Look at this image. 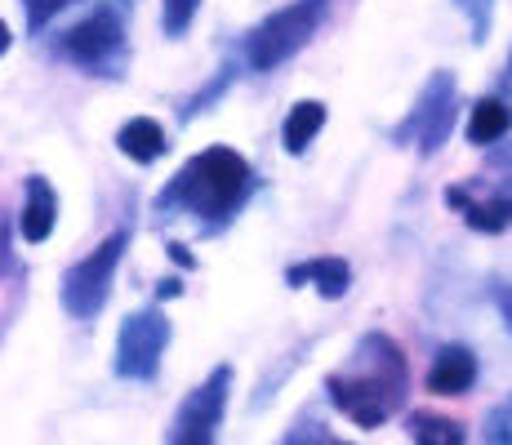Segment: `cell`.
<instances>
[{
    "mask_svg": "<svg viewBox=\"0 0 512 445\" xmlns=\"http://www.w3.org/2000/svg\"><path fill=\"white\" fill-rule=\"evenodd\" d=\"M326 392L334 410L348 414L357 428H383L406 405L410 392V365L401 343L379 330L361 334L348 365L326 374Z\"/></svg>",
    "mask_w": 512,
    "mask_h": 445,
    "instance_id": "cell-1",
    "label": "cell"
},
{
    "mask_svg": "<svg viewBox=\"0 0 512 445\" xmlns=\"http://www.w3.org/2000/svg\"><path fill=\"white\" fill-rule=\"evenodd\" d=\"M254 192V170L241 152L232 147H205L201 156L183 165L170 178L161 196H156V210H187L205 223H223L232 219L245 205V196Z\"/></svg>",
    "mask_w": 512,
    "mask_h": 445,
    "instance_id": "cell-2",
    "label": "cell"
},
{
    "mask_svg": "<svg viewBox=\"0 0 512 445\" xmlns=\"http://www.w3.org/2000/svg\"><path fill=\"white\" fill-rule=\"evenodd\" d=\"M326 9H330V0H294V5L263 18L245 36V58H250L254 72H277L281 63H290L317 36V27L326 23Z\"/></svg>",
    "mask_w": 512,
    "mask_h": 445,
    "instance_id": "cell-3",
    "label": "cell"
},
{
    "mask_svg": "<svg viewBox=\"0 0 512 445\" xmlns=\"http://www.w3.org/2000/svg\"><path fill=\"white\" fill-rule=\"evenodd\" d=\"M58 54L85 72L116 76L125 63V0H103L94 14H85L76 27H67Z\"/></svg>",
    "mask_w": 512,
    "mask_h": 445,
    "instance_id": "cell-4",
    "label": "cell"
},
{
    "mask_svg": "<svg viewBox=\"0 0 512 445\" xmlns=\"http://www.w3.org/2000/svg\"><path fill=\"white\" fill-rule=\"evenodd\" d=\"M455 94H459L455 76H450V72H432L428 85L419 89L415 107L406 112V121L392 130V143H397V147H419L423 156L441 152V147H446V138H450V130H455Z\"/></svg>",
    "mask_w": 512,
    "mask_h": 445,
    "instance_id": "cell-5",
    "label": "cell"
},
{
    "mask_svg": "<svg viewBox=\"0 0 512 445\" xmlns=\"http://www.w3.org/2000/svg\"><path fill=\"white\" fill-rule=\"evenodd\" d=\"M130 245V232H112L94 254H85L81 263L67 267L63 276V308L76 321H94L98 312L107 308V294H112L116 267H121V254Z\"/></svg>",
    "mask_w": 512,
    "mask_h": 445,
    "instance_id": "cell-6",
    "label": "cell"
},
{
    "mask_svg": "<svg viewBox=\"0 0 512 445\" xmlns=\"http://www.w3.org/2000/svg\"><path fill=\"white\" fill-rule=\"evenodd\" d=\"M170 348V316L143 308L130 312L116 330V374L130 383H152L161 374V356Z\"/></svg>",
    "mask_w": 512,
    "mask_h": 445,
    "instance_id": "cell-7",
    "label": "cell"
},
{
    "mask_svg": "<svg viewBox=\"0 0 512 445\" xmlns=\"http://www.w3.org/2000/svg\"><path fill=\"white\" fill-rule=\"evenodd\" d=\"M232 397V365H214V374L201 388L187 392V401L174 414L170 445H214L219 441V423Z\"/></svg>",
    "mask_w": 512,
    "mask_h": 445,
    "instance_id": "cell-8",
    "label": "cell"
},
{
    "mask_svg": "<svg viewBox=\"0 0 512 445\" xmlns=\"http://www.w3.org/2000/svg\"><path fill=\"white\" fill-rule=\"evenodd\" d=\"M477 383V356L464 343H446L428 365V392L432 397H464Z\"/></svg>",
    "mask_w": 512,
    "mask_h": 445,
    "instance_id": "cell-9",
    "label": "cell"
},
{
    "mask_svg": "<svg viewBox=\"0 0 512 445\" xmlns=\"http://www.w3.org/2000/svg\"><path fill=\"white\" fill-rule=\"evenodd\" d=\"M285 281L290 285H317L321 299H343L352 290V267L334 254H321V259H308V263H290L285 267Z\"/></svg>",
    "mask_w": 512,
    "mask_h": 445,
    "instance_id": "cell-10",
    "label": "cell"
},
{
    "mask_svg": "<svg viewBox=\"0 0 512 445\" xmlns=\"http://www.w3.org/2000/svg\"><path fill=\"white\" fill-rule=\"evenodd\" d=\"M54 223H58V196H54V187H49L41 174H36V178H27L23 241H32V245L49 241V232H54Z\"/></svg>",
    "mask_w": 512,
    "mask_h": 445,
    "instance_id": "cell-11",
    "label": "cell"
},
{
    "mask_svg": "<svg viewBox=\"0 0 512 445\" xmlns=\"http://www.w3.org/2000/svg\"><path fill=\"white\" fill-rule=\"evenodd\" d=\"M116 147H121L125 156H130L134 165H152L165 156V130L152 121V116H134V121L121 125V134H116Z\"/></svg>",
    "mask_w": 512,
    "mask_h": 445,
    "instance_id": "cell-12",
    "label": "cell"
},
{
    "mask_svg": "<svg viewBox=\"0 0 512 445\" xmlns=\"http://www.w3.org/2000/svg\"><path fill=\"white\" fill-rule=\"evenodd\" d=\"M321 125H326V103H317V98H308V103H294L290 116H285V130H281L285 152L303 156L312 138L321 134Z\"/></svg>",
    "mask_w": 512,
    "mask_h": 445,
    "instance_id": "cell-13",
    "label": "cell"
},
{
    "mask_svg": "<svg viewBox=\"0 0 512 445\" xmlns=\"http://www.w3.org/2000/svg\"><path fill=\"white\" fill-rule=\"evenodd\" d=\"M508 130H512V112L499 103V98H481V103L472 107V116H468V143L472 147H495Z\"/></svg>",
    "mask_w": 512,
    "mask_h": 445,
    "instance_id": "cell-14",
    "label": "cell"
},
{
    "mask_svg": "<svg viewBox=\"0 0 512 445\" xmlns=\"http://www.w3.org/2000/svg\"><path fill=\"white\" fill-rule=\"evenodd\" d=\"M410 437L415 445H468V432L459 419H446V414H410Z\"/></svg>",
    "mask_w": 512,
    "mask_h": 445,
    "instance_id": "cell-15",
    "label": "cell"
},
{
    "mask_svg": "<svg viewBox=\"0 0 512 445\" xmlns=\"http://www.w3.org/2000/svg\"><path fill=\"white\" fill-rule=\"evenodd\" d=\"M196 9H201V0H161V27H165V36H174V41L187 36Z\"/></svg>",
    "mask_w": 512,
    "mask_h": 445,
    "instance_id": "cell-16",
    "label": "cell"
},
{
    "mask_svg": "<svg viewBox=\"0 0 512 445\" xmlns=\"http://www.w3.org/2000/svg\"><path fill=\"white\" fill-rule=\"evenodd\" d=\"M23 5H27V27H32V32H41L49 18H58L67 5H76V0H23Z\"/></svg>",
    "mask_w": 512,
    "mask_h": 445,
    "instance_id": "cell-17",
    "label": "cell"
},
{
    "mask_svg": "<svg viewBox=\"0 0 512 445\" xmlns=\"http://www.w3.org/2000/svg\"><path fill=\"white\" fill-rule=\"evenodd\" d=\"M490 165H495V170L504 174V178H499V192H495V196L508 205V219H512V147H504V152L490 156Z\"/></svg>",
    "mask_w": 512,
    "mask_h": 445,
    "instance_id": "cell-18",
    "label": "cell"
},
{
    "mask_svg": "<svg viewBox=\"0 0 512 445\" xmlns=\"http://www.w3.org/2000/svg\"><path fill=\"white\" fill-rule=\"evenodd\" d=\"M490 445H512V401L490 414Z\"/></svg>",
    "mask_w": 512,
    "mask_h": 445,
    "instance_id": "cell-19",
    "label": "cell"
},
{
    "mask_svg": "<svg viewBox=\"0 0 512 445\" xmlns=\"http://www.w3.org/2000/svg\"><path fill=\"white\" fill-rule=\"evenodd\" d=\"M14 267V250H9V214L0 210V276Z\"/></svg>",
    "mask_w": 512,
    "mask_h": 445,
    "instance_id": "cell-20",
    "label": "cell"
},
{
    "mask_svg": "<svg viewBox=\"0 0 512 445\" xmlns=\"http://www.w3.org/2000/svg\"><path fill=\"white\" fill-rule=\"evenodd\" d=\"M495 299L504 303V316H508V330H512V290H508V281H495Z\"/></svg>",
    "mask_w": 512,
    "mask_h": 445,
    "instance_id": "cell-21",
    "label": "cell"
},
{
    "mask_svg": "<svg viewBox=\"0 0 512 445\" xmlns=\"http://www.w3.org/2000/svg\"><path fill=\"white\" fill-rule=\"evenodd\" d=\"M9 41H14V32H9V23H0V58H5V49Z\"/></svg>",
    "mask_w": 512,
    "mask_h": 445,
    "instance_id": "cell-22",
    "label": "cell"
},
{
    "mask_svg": "<svg viewBox=\"0 0 512 445\" xmlns=\"http://www.w3.org/2000/svg\"><path fill=\"white\" fill-rule=\"evenodd\" d=\"M326 445H352V441H326Z\"/></svg>",
    "mask_w": 512,
    "mask_h": 445,
    "instance_id": "cell-23",
    "label": "cell"
}]
</instances>
